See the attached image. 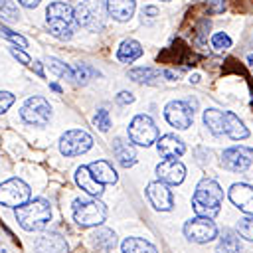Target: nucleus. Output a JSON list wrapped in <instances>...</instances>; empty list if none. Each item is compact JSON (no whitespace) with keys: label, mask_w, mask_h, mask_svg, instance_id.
<instances>
[{"label":"nucleus","mask_w":253,"mask_h":253,"mask_svg":"<svg viewBox=\"0 0 253 253\" xmlns=\"http://www.w3.org/2000/svg\"><path fill=\"white\" fill-rule=\"evenodd\" d=\"M221 202H223V190L211 178H204L196 186V192L192 196V208H194L196 215H202V217L213 219L219 213Z\"/></svg>","instance_id":"obj_1"},{"label":"nucleus","mask_w":253,"mask_h":253,"mask_svg":"<svg viewBox=\"0 0 253 253\" xmlns=\"http://www.w3.org/2000/svg\"><path fill=\"white\" fill-rule=\"evenodd\" d=\"M45 24L49 32L59 40H69L77 28L75 10L65 2H51L45 10Z\"/></svg>","instance_id":"obj_2"},{"label":"nucleus","mask_w":253,"mask_h":253,"mask_svg":"<svg viewBox=\"0 0 253 253\" xmlns=\"http://www.w3.org/2000/svg\"><path fill=\"white\" fill-rule=\"evenodd\" d=\"M51 219V208L45 200H30L28 204L16 208V221L26 231H40Z\"/></svg>","instance_id":"obj_3"},{"label":"nucleus","mask_w":253,"mask_h":253,"mask_svg":"<svg viewBox=\"0 0 253 253\" xmlns=\"http://www.w3.org/2000/svg\"><path fill=\"white\" fill-rule=\"evenodd\" d=\"M107 217V208L97 198H77L73 202V219L81 227L101 225Z\"/></svg>","instance_id":"obj_4"},{"label":"nucleus","mask_w":253,"mask_h":253,"mask_svg":"<svg viewBox=\"0 0 253 253\" xmlns=\"http://www.w3.org/2000/svg\"><path fill=\"white\" fill-rule=\"evenodd\" d=\"M128 138L138 146H150L158 142V128L148 115H136L128 125Z\"/></svg>","instance_id":"obj_5"},{"label":"nucleus","mask_w":253,"mask_h":253,"mask_svg":"<svg viewBox=\"0 0 253 253\" xmlns=\"http://www.w3.org/2000/svg\"><path fill=\"white\" fill-rule=\"evenodd\" d=\"M30 186L20 178H10L0 184V204L6 208H20L30 202Z\"/></svg>","instance_id":"obj_6"},{"label":"nucleus","mask_w":253,"mask_h":253,"mask_svg":"<svg viewBox=\"0 0 253 253\" xmlns=\"http://www.w3.org/2000/svg\"><path fill=\"white\" fill-rule=\"evenodd\" d=\"M20 117L24 123L34 125V126H45L49 123L51 117V107L43 97H30L22 109H20Z\"/></svg>","instance_id":"obj_7"},{"label":"nucleus","mask_w":253,"mask_h":253,"mask_svg":"<svg viewBox=\"0 0 253 253\" xmlns=\"http://www.w3.org/2000/svg\"><path fill=\"white\" fill-rule=\"evenodd\" d=\"M93 146V136L85 130H79V128H71L67 130L61 138H59V150L61 154L65 156H77V154H83L87 152L89 148Z\"/></svg>","instance_id":"obj_8"},{"label":"nucleus","mask_w":253,"mask_h":253,"mask_svg":"<svg viewBox=\"0 0 253 253\" xmlns=\"http://www.w3.org/2000/svg\"><path fill=\"white\" fill-rule=\"evenodd\" d=\"M184 235L190 239V241H196V243H210L211 239L217 237V227L215 223L211 221V217H194L190 221H186L184 225Z\"/></svg>","instance_id":"obj_9"},{"label":"nucleus","mask_w":253,"mask_h":253,"mask_svg":"<svg viewBox=\"0 0 253 253\" xmlns=\"http://www.w3.org/2000/svg\"><path fill=\"white\" fill-rule=\"evenodd\" d=\"M253 162V148L249 146H231L223 150L221 164L229 172H245Z\"/></svg>","instance_id":"obj_10"},{"label":"nucleus","mask_w":253,"mask_h":253,"mask_svg":"<svg viewBox=\"0 0 253 253\" xmlns=\"http://www.w3.org/2000/svg\"><path fill=\"white\" fill-rule=\"evenodd\" d=\"M164 117H166V121H168L172 126L184 130V128L192 126L194 109L190 107L188 101H170V103L164 107Z\"/></svg>","instance_id":"obj_11"},{"label":"nucleus","mask_w":253,"mask_h":253,"mask_svg":"<svg viewBox=\"0 0 253 253\" xmlns=\"http://www.w3.org/2000/svg\"><path fill=\"white\" fill-rule=\"evenodd\" d=\"M156 176L168 186H178L186 178V166L176 158H166L156 166Z\"/></svg>","instance_id":"obj_12"},{"label":"nucleus","mask_w":253,"mask_h":253,"mask_svg":"<svg viewBox=\"0 0 253 253\" xmlns=\"http://www.w3.org/2000/svg\"><path fill=\"white\" fill-rule=\"evenodd\" d=\"M146 196H148L150 204L160 211H168L174 206V198H172V192H170L168 184H164L160 180L158 182H150L146 186Z\"/></svg>","instance_id":"obj_13"},{"label":"nucleus","mask_w":253,"mask_h":253,"mask_svg":"<svg viewBox=\"0 0 253 253\" xmlns=\"http://www.w3.org/2000/svg\"><path fill=\"white\" fill-rule=\"evenodd\" d=\"M229 200L233 202L235 208L241 211L253 215V186L249 184H233L229 188Z\"/></svg>","instance_id":"obj_14"},{"label":"nucleus","mask_w":253,"mask_h":253,"mask_svg":"<svg viewBox=\"0 0 253 253\" xmlns=\"http://www.w3.org/2000/svg\"><path fill=\"white\" fill-rule=\"evenodd\" d=\"M99 14H101L99 0H79L77 6H75L77 22L81 26H85V28H95Z\"/></svg>","instance_id":"obj_15"},{"label":"nucleus","mask_w":253,"mask_h":253,"mask_svg":"<svg viewBox=\"0 0 253 253\" xmlns=\"http://www.w3.org/2000/svg\"><path fill=\"white\" fill-rule=\"evenodd\" d=\"M75 182H77V186H79L83 192H87V194L93 196V198H99V196L103 194V184H99V182L95 180V176L91 174L89 166H79V168L75 170Z\"/></svg>","instance_id":"obj_16"},{"label":"nucleus","mask_w":253,"mask_h":253,"mask_svg":"<svg viewBox=\"0 0 253 253\" xmlns=\"http://www.w3.org/2000/svg\"><path fill=\"white\" fill-rule=\"evenodd\" d=\"M34 249L38 253H67V243L57 233H49V235L38 237L34 243Z\"/></svg>","instance_id":"obj_17"},{"label":"nucleus","mask_w":253,"mask_h":253,"mask_svg":"<svg viewBox=\"0 0 253 253\" xmlns=\"http://www.w3.org/2000/svg\"><path fill=\"white\" fill-rule=\"evenodd\" d=\"M113 154H115L117 162L123 168H128V166H132L136 162V150H134L132 142H128V140L115 138L113 140Z\"/></svg>","instance_id":"obj_18"},{"label":"nucleus","mask_w":253,"mask_h":253,"mask_svg":"<svg viewBox=\"0 0 253 253\" xmlns=\"http://www.w3.org/2000/svg\"><path fill=\"white\" fill-rule=\"evenodd\" d=\"M156 144H158V152L164 158H176V156H182L186 152L184 142L176 134H164V136H160V140Z\"/></svg>","instance_id":"obj_19"},{"label":"nucleus","mask_w":253,"mask_h":253,"mask_svg":"<svg viewBox=\"0 0 253 253\" xmlns=\"http://www.w3.org/2000/svg\"><path fill=\"white\" fill-rule=\"evenodd\" d=\"M89 239H91V245H93L97 251H103V253L111 251V249L117 245V235H115V231L109 229V227H97V229L89 235Z\"/></svg>","instance_id":"obj_20"},{"label":"nucleus","mask_w":253,"mask_h":253,"mask_svg":"<svg viewBox=\"0 0 253 253\" xmlns=\"http://www.w3.org/2000/svg\"><path fill=\"white\" fill-rule=\"evenodd\" d=\"M136 0H107V12L119 22H126L134 14Z\"/></svg>","instance_id":"obj_21"},{"label":"nucleus","mask_w":253,"mask_h":253,"mask_svg":"<svg viewBox=\"0 0 253 253\" xmlns=\"http://www.w3.org/2000/svg\"><path fill=\"white\" fill-rule=\"evenodd\" d=\"M89 170L91 174L95 176V180L99 184H115L117 182V172L113 170V166L107 162V160H97V162H91L89 164Z\"/></svg>","instance_id":"obj_22"},{"label":"nucleus","mask_w":253,"mask_h":253,"mask_svg":"<svg viewBox=\"0 0 253 253\" xmlns=\"http://www.w3.org/2000/svg\"><path fill=\"white\" fill-rule=\"evenodd\" d=\"M225 134L233 140H243L249 136V130L247 126L239 121V117L231 111H225Z\"/></svg>","instance_id":"obj_23"},{"label":"nucleus","mask_w":253,"mask_h":253,"mask_svg":"<svg viewBox=\"0 0 253 253\" xmlns=\"http://www.w3.org/2000/svg\"><path fill=\"white\" fill-rule=\"evenodd\" d=\"M204 125L213 134H225V111L219 109H206L204 111Z\"/></svg>","instance_id":"obj_24"},{"label":"nucleus","mask_w":253,"mask_h":253,"mask_svg":"<svg viewBox=\"0 0 253 253\" xmlns=\"http://www.w3.org/2000/svg\"><path fill=\"white\" fill-rule=\"evenodd\" d=\"M142 55V45L136 42V40H125L121 45H119V51H117V57L119 61L123 63H132L134 59H138Z\"/></svg>","instance_id":"obj_25"},{"label":"nucleus","mask_w":253,"mask_h":253,"mask_svg":"<svg viewBox=\"0 0 253 253\" xmlns=\"http://www.w3.org/2000/svg\"><path fill=\"white\" fill-rule=\"evenodd\" d=\"M121 249H123V253H158L152 243H148L146 239H140V237H126L121 243Z\"/></svg>","instance_id":"obj_26"},{"label":"nucleus","mask_w":253,"mask_h":253,"mask_svg":"<svg viewBox=\"0 0 253 253\" xmlns=\"http://www.w3.org/2000/svg\"><path fill=\"white\" fill-rule=\"evenodd\" d=\"M160 71L154 67H134L128 71V77L136 83H156L160 79Z\"/></svg>","instance_id":"obj_27"},{"label":"nucleus","mask_w":253,"mask_h":253,"mask_svg":"<svg viewBox=\"0 0 253 253\" xmlns=\"http://www.w3.org/2000/svg\"><path fill=\"white\" fill-rule=\"evenodd\" d=\"M215 253H241L239 239L235 237V233H233V231H223V233H221Z\"/></svg>","instance_id":"obj_28"},{"label":"nucleus","mask_w":253,"mask_h":253,"mask_svg":"<svg viewBox=\"0 0 253 253\" xmlns=\"http://www.w3.org/2000/svg\"><path fill=\"white\" fill-rule=\"evenodd\" d=\"M101 73L95 69V67H91V65H87V63H77L75 67H73V79H75V83H81V85H85L91 77H99Z\"/></svg>","instance_id":"obj_29"},{"label":"nucleus","mask_w":253,"mask_h":253,"mask_svg":"<svg viewBox=\"0 0 253 253\" xmlns=\"http://www.w3.org/2000/svg\"><path fill=\"white\" fill-rule=\"evenodd\" d=\"M0 18L6 22H18L20 12L12 0H0Z\"/></svg>","instance_id":"obj_30"},{"label":"nucleus","mask_w":253,"mask_h":253,"mask_svg":"<svg viewBox=\"0 0 253 253\" xmlns=\"http://www.w3.org/2000/svg\"><path fill=\"white\" fill-rule=\"evenodd\" d=\"M47 65H49V71H51V73H55V75H59V77H63V79H73V67L65 65L63 61H59V59H55V57H49Z\"/></svg>","instance_id":"obj_31"},{"label":"nucleus","mask_w":253,"mask_h":253,"mask_svg":"<svg viewBox=\"0 0 253 253\" xmlns=\"http://www.w3.org/2000/svg\"><path fill=\"white\" fill-rule=\"evenodd\" d=\"M237 233L241 237H245L247 241H253V215L249 217H241L237 221Z\"/></svg>","instance_id":"obj_32"},{"label":"nucleus","mask_w":253,"mask_h":253,"mask_svg":"<svg viewBox=\"0 0 253 253\" xmlns=\"http://www.w3.org/2000/svg\"><path fill=\"white\" fill-rule=\"evenodd\" d=\"M211 45H213L217 51L229 49V47H231V38H229L225 32H217V34L211 36Z\"/></svg>","instance_id":"obj_33"},{"label":"nucleus","mask_w":253,"mask_h":253,"mask_svg":"<svg viewBox=\"0 0 253 253\" xmlns=\"http://www.w3.org/2000/svg\"><path fill=\"white\" fill-rule=\"evenodd\" d=\"M93 123H95V126H97L99 130L107 132V130L111 128V117H109V111L99 109V111H97V115H95V119H93Z\"/></svg>","instance_id":"obj_34"},{"label":"nucleus","mask_w":253,"mask_h":253,"mask_svg":"<svg viewBox=\"0 0 253 253\" xmlns=\"http://www.w3.org/2000/svg\"><path fill=\"white\" fill-rule=\"evenodd\" d=\"M0 32H2L10 42H14L16 45H20V47H28V40H26L24 36H20V34L12 32L10 28H6V26H2V24H0Z\"/></svg>","instance_id":"obj_35"},{"label":"nucleus","mask_w":253,"mask_h":253,"mask_svg":"<svg viewBox=\"0 0 253 253\" xmlns=\"http://www.w3.org/2000/svg\"><path fill=\"white\" fill-rule=\"evenodd\" d=\"M14 103V95L10 91H0V113H6Z\"/></svg>","instance_id":"obj_36"},{"label":"nucleus","mask_w":253,"mask_h":253,"mask_svg":"<svg viewBox=\"0 0 253 253\" xmlns=\"http://www.w3.org/2000/svg\"><path fill=\"white\" fill-rule=\"evenodd\" d=\"M115 101H117L119 105H128V103H132V101H134V95H132V93H128V91H121V93L115 97Z\"/></svg>","instance_id":"obj_37"},{"label":"nucleus","mask_w":253,"mask_h":253,"mask_svg":"<svg viewBox=\"0 0 253 253\" xmlns=\"http://www.w3.org/2000/svg\"><path fill=\"white\" fill-rule=\"evenodd\" d=\"M208 4H210V12L211 14H221L223 8H225V2L223 0H208Z\"/></svg>","instance_id":"obj_38"},{"label":"nucleus","mask_w":253,"mask_h":253,"mask_svg":"<svg viewBox=\"0 0 253 253\" xmlns=\"http://www.w3.org/2000/svg\"><path fill=\"white\" fill-rule=\"evenodd\" d=\"M10 53H12V55H14L18 61H22V63H26V65L32 61V59H30V55H28L26 51H22V49H16V47H12V49H10Z\"/></svg>","instance_id":"obj_39"},{"label":"nucleus","mask_w":253,"mask_h":253,"mask_svg":"<svg viewBox=\"0 0 253 253\" xmlns=\"http://www.w3.org/2000/svg\"><path fill=\"white\" fill-rule=\"evenodd\" d=\"M158 16V8H154V6H146V8H142V20L146 18V20H154Z\"/></svg>","instance_id":"obj_40"},{"label":"nucleus","mask_w":253,"mask_h":253,"mask_svg":"<svg viewBox=\"0 0 253 253\" xmlns=\"http://www.w3.org/2000/svg\"><path fill=\"white\" fill-rule=\"evenodd\" d=\"M24 8H36L38 4H40V0H18Z\"/></svg>","instance_id":"obj_41"},{"label":"nucleus","mask_w":253,"mask_h":253,"mask_svg":"<svg viewBox=\"0 0 253 253\" xmlns=\"http://www.w3.org/2000/svg\"><path fill=\"white\" fill-rule=\"evenodd\" d=\"M34 71H36L40 77H43V69H42V63H40V61H34Z\"/></svg>","instance_id":"obj_42"},{"label":"nucleus","mask_w":253,"mask_h":253,"mask_svg":"<svg viewBox=\"0 0 253 253\" xmlns=\"http://www.w3.org/2000/svg\"><path fill=\"white\" fill-rule=\"evenodd\" d=\"M198 81H200V75H198V73H194V75L190 77V83H198Z\"/></svg>","instance_id":"obj_43"},{"label":"nucleus","mask_w":253,"mask_h":253,"mask_svg":"<svg viewBox=\"0 0 253 253\" xmlns=\"http://www.w3.org/2000/svg\"><path fill=\"white\" fill-rule=\"evenodd\" d=\"M247 65L253 69V53H249V55H247Z\"/></svg>","instance_id":"obj_44"},{"label":"nucleus","mask_w":253,"mask_h":253,"mask_svg":"<svg viewBox=\"0 0 253 253\" xmlns=\"http://www.w3.org/2000/svg\"><path fill=\"white\" fill-rule=\"evenodd\" d=\"M49 87H51V89H53V91H57V93H61V87H59V85H57V83H51V85H49Z\"/></svg>","instance_id":"obj_45"},{"label":"nucleus","mask_w":253,"mask_h":253,"mask_svg":"<svg viewBox=\"0 0 253 253\" xmlns=\"http://www.w3.org/2000/svg\"><path fill=\"white\" fill-rule=\"evenodd\" d=\"M0 253H6V249L2 247V243H0Z\"/></svg>","instance_id":"obj_46"}]
</instances>
